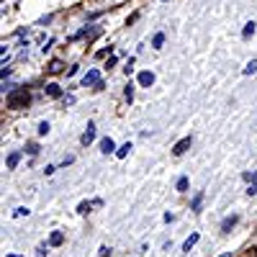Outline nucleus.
<instances>
[{
  "instance_id": "1",
  "label": "nucleus",
  "mask_w": 257,
  "mask_h": 257,
  "mask_svg": "<svg viewBox=\"0 0 257 257\" xmlns=\"http://www.w3.org/2000/svg\"><path fill=\"white\" fill-rule=\"evenodd\" d=\"M26 103H29V90L26 88H18V90L8 93V105L11 108H24Z\"/></svg>"
},
{
  "instance_id": "2",
  "label": "nucleus",
  "mask_w": 257,
  "mask_h": 257,
  "mask_svg": "<svg viewBox=\"0 0 257 257\" xmlns=\"http://www.w3.org/2000/svg\"><path fill=\"white\" fill-rule=\"evenodd\" d=\"M82 85H85V88H88V85H100V72L98 70H90L88 75L82 77Z\"/></svg>"
},
{
  "instance_id": "3",
  "label": "nucleus",
  "mask_w": 257,
  "mask_h": 257,
  "mask_svg": "<svg viewBox=\"0 0 257 257\" xmlns=\"http://www.w3.org/2000/svg\"><path fill=\"white\" fill-rule=\"evenodd\" d=\"M100 152H103V155H111V152H116V142H113L111 137H105V139L100 142Z\"/></svg>"
},
{
  "instance_id": "4",
  "label": "nucleus",
  "mask_w": 257,
  "mask_h": 257,
  "mask_svg": "<svg viewBox=\"0 0 257 257\" xmlns=\"http://www.w3.org/2000/svg\"><path fill=\"white\" fill-rule=\"evenodd\" d=\"M93 139H95V123H88V132H85V134L80 137V142H82L85 147H88Z\"/></svg>"
},
{
  "instance_id": "5",
  "label": "nucleus",
  "mask_w": 257,
  "mask_h": 257,
  "mask_svg": "<svg viewBox=\"0 0 257 257\" xmlns=\"http://www.w3.org/2000/svg\"><path fill=\"white\" fill-rule=\"evenodd\" d=\"M155 82V72H139V85L142 88H149Z\"/></svg>"
},
{
  "instance_id": "6",
  "label": "nucleus",
  "mask_w": 257,
  "mask_h": 257,
  "mask_svg": "<svg viewBox=\"0 0 257 257\" xmlns=\"http://www.w3.org/2000/svg\"><path fill=\"white\" fill-rule=\"evenodd\" d=\"M198 239H201V234H198V231H193V234H190V237H188V239L183 242V252H190V247H193V244H196Z\"/></svg>"
},
{
  "instance_id": "7",
  "label": "nucleus",
  "mask_w": 257,
  "mask_h": 257,
  "mask_svg": "<svg viewBox=\"0 0 257 257\" xmlns=\"http://www.w3.org/2000/svg\"><path fill=\"white\" fill-rule=\"evenodd\" d=\"M188 147H190V137H185V139H180V142L175 144V149H173V152H175V155L180 157V155L185 152V149H188Z\"/></svg>"
},
{
  "instance_id": "8",
  "label": "nucleus",
  "mask_w": 257,
  "mask_h": 257,
  "mask_svg": "<svg viewBox=\"0 0 257 257\" xmlns=\"http://www.w3.org/2000/svg\"><path fill=\"white\" fill-rule=\"evenodd\" d=\"M237 221H239L237 213H234V216H226V219H224V224H221V231H229V229H231L234 224H237Z\"/></svg>"
},
{
  "instance_id": "9",
  "label": "nucleus",
  "mask_w": 257,
  "mask_h": 257,
  "mask_svg": "<svg viewBox=\"0 0 257 257\" xmlns=\"http://www.w3.org/2000/svg\"><path fill=\"white\" fill-rule=\"evenodd\" d=\"M44 90H47V95H52V98H59V95H62V90H59V85H54V82H49V85H47Z\"/></svg>"
},
{
  "instance_id": "10",
  "label": "nucleus",
  "mask_w": 257,
  "mask_h": 257,
  "mask_svg": "<svg viewBox=\"0 0 257 257\" xmlns=\"http://www.w3.org/2000/svg\"><path fill=\"white\" fill-rule=\"evenodd\" d=\"M62 242H64V234H62V231H54L52 237H49V244H52V247H59Z\"/></svg>"
},
{
  "instance_id": "11",
  "label": "nucleus",
  "mask_w": 257,
  "mask_h": 257,
  "mask_svg": "<svg viewBox=\"0 0 257 257\" xmlns=\"http://www.w3.org/2000/svg\"><path fill=\"white\" fill-rule=\"evenodd\" d=\"M162 44H165V34L160 31V34H155V39H152V47H155V49H162Z\"/></svg>"
},
{
  "instance_id": "12",
  "label": "nucleus",
  "mask_w": 257,
  "mask_h": 257,
  "mask_svg": "<svg viewBox=\"0 0 257 257\" xmlns=\"http://www.w3.org/2000/svg\"><path fill=\"white\" fill-rule=\"evenodd\" d=\"M18 160H21V152H11L8 155V170H13L18 165Z\"/></svg>"
},
{
  "instance_id": "13",
  "label": "nucleus",
  "mask_w": 257,
  "mask_h": 257,
  "mask_svg": "<svg viewBox=\"0 0 257 257\" xmlns=\"http://www.w3.org/2000/svg\"><path fill=\"white\" fill-rule=\"evenodd\" d=\"M201 203H203V193H198V196L193 198V203H190V211H198V208H201Z\"/></svg>"
},
{
  "instance_id": "14",
  "label": "nucleus",
  "mask_w": 257,
  "mask_h": 257,
  "mask_svg": "<svg viewBox=\"0 0 257 257\" xmlns=\"http://www.w3.org/2000/svg\"><path fill=\"white\" fill-rule=\"evenodd\" d=\"M29 213H31V211H29L26 206H21V208H16V211H13V216H16V219H21V216H29Z\"/></svg>"
},
{
  "instance_id": "15",
  "label": "nucleus",
  "mask_w": 257,
  "mask_h": 257,
  "mask_svg": "<svg viewBox=\"0 0 257 257\" xmlns=\"http://www.w3.org/2000/svg\"><path fill=\"white\" fill-rule=\"evenodd\" d=\"M254 72H257V59H252L247 67H244V75H254Z\"/></svg>"
},
{
  "instance_id": "16",
  "label": "nucleus",
  "mask_w": 257,
  "mask_h": 257,
  "mask_svg": "<svg viewBox=\"0 0 257 257\" xmlns=\"http://www.w3.org/2000/svg\"><path fill=\"white\" fill-rule=\"evenodd\" d=\"M128 149H132V144H123V147H118V149H116V157H126V155H128Z\"/></svg>"
},
{
  "instance_id": "17",
  "label": "nucleus",
  "mask_w": 257,
  "mask_h": 257,
  "mask_svg": "<svg viewBox=\"0 0 257 257\" xmlns=\"http://www.w3.org/2000/svg\"><path fill=\"white\" fill-rule=\"evenodd\" d=\"M252 34H254V24H252V21H249V24L244 26V31H242V36H244V39H249Z\"/></svg>"
},
{
  "instance_id": "18",
  "label": "nucleus",
  "mask_w": 257,
  "mask_h": 257,
  "mask_svg": "<svg viewBox=\"0 0 257 257\" xmlns=\"http://www.w3.org/2000/svg\"><path fill=\"white\" fill-rule=\"evenodd\" d=\"M47 134H49V123L41 121V123H39V137H47Z\"/></svg>"
},
{
  "instance_id": "19",
  "label": "nucleus",
  "mask_w": 257,
  "mask_h": 257,
  "mask_svg": "<svg viewBox=\"0 0 257 257\" xmlns=\"http://www.w3.org/2000/svg\"><path fill=\"white\" fill-rule=\"evenodd\" d=\"M178 190H180V193L188 190V178H180V180H178Z\"/></svg>"
},
{
  "instance_id": "20",
  "label": "nucleus",
  "mask_w": 257,
  "mask_h": 257,
  "mask_svg": "<svg viewBox=\"0 0 257 257\" xmlns=\"http://www.w3.org/2000/svg\"><path fill=\"white\" fill-rule=\"evenodd\" d=\"M62 70V62H52L49 64V72H59Z\"/></svg>"
},
{
  "instance_id": "21",
  "label": "nucleus",
  "mask_w": 257,
  "mask_h": 257,
  "mask_svg": "<svg viewBox=\"0 0 257 257\" xmlns=\"http://www.w3.org/2000/svg\"><path fill=\"white\" fill-rule=\"evenodd\" d=\"M126 100H134V85H128V88H126Z\"/></svg>"
},
{
  "instance_id": "22",
  "label": "nucleus",
  "mask_w": 257,
  "mask_h": 257,
  "mask_svg": "<svg viewBox=\"0 0 257 257\" xmlns=\"http://www.w3.org/2000/svg\"><path fill=\"white\" fill-rule=\"evenodd\" d=\"M26 152H29V155H39V147H36V144H29Z\"/></svg>"
},
{
  "instance_id": "23",
  "label": "nucleus",
  "mask_w": 257,
  "mask_h": 257,
  "mask_svg": "<svg viewBox=\"0 0 257 257\" xmlns=\"http://www.w3.org/2000/svg\"><path fill=\"white\" fill-rule=\"evenodd\" d=\"M77 211H80V213H88V211H90V203H80Z\"/></svg>"
},
{
  "instance_id": "24",
  "label": "nucleus",
  "mask_w": 257,
  "mask_h": 257,
  "mask_svg": "<svg viewBox=\"0 0 257 257\" xmlns=\"http://www.w3.org/2000/svg\"><path fill=\"white\" fill-rule=\"evenodd\" d=\"M221 257H231V252H226V254H221Z\"/></svg>"
},
{
  "instance_id": "25",
  "label": "nucleus",
  "mask_w": 257,
  "mask_h": 257,
  "mask_svg": "<svg viewBox=\"0 0 257 257\" xmlns=\"http://www.w3.org/2000/svg\"><path fill=\"white\" fill-rule=\"evenodd\" d=\"M8 257H21V254H8Z\"/></svg>"
}]
</instances>
